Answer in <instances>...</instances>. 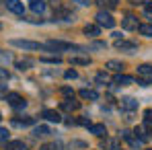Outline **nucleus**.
Listing matches in <instances>:
<instances>
[{"mask_svg": "<svg viewBox=\"0 0 152 150\" xmlns=\"http://www.w3.org/2000/svg\"><path fill=\"white\" fill-rule=\"evenodd\" d=\"M119 107L126 109V111H134V109H138V101L132 99V97H124V99L119 101Z\"/></svg>", "mask_w": 152, "mask_h": 150, "instance_id": "7", "label": "nucleus"}, {"mask_svg": "<svg viewBox=\"0 0 152 150\" xmlns=\"http://www.w3.org/2000/svg\"><path fill=\"white\" fill-rule=\"evenodd\" d=\"M29 66H31V62H17V68L19 70H27Z\"/></svg>", "mask_w": 152, "mask_h": 150, "instance_id": "34", "label": "nucleus"}, {"mask_svg": "<svg viewBox=\"0 0 152 150\" xmlns=\"http://www.w3.org/2000/svg\"><path fill=\"white\" fill-rule=\"evenodd\" d=\"M76 2H78V4H82V6H86V4H88V0H76Z\"/></svg>", "mask_w": 152, "mask_h": 150, "instance_id": "36", "label": "nucleus"}, {"mask_svg": "<svg viewBox=\"0 0 152 150\" xmlns=\"http://www.w3.org/2000/svg\"><path fill=\"white\" fill-rule=\"evenodd\" d=\"M97 2L101 4L103 8H109V10H111V8H117V2H119V0H97Z\"/></svg>", "mask_w": 152, "mask_h": 150, "instance_id": "22", "label": "nucleus"}, {"mask_svg": "<svg viewBox=\"0 0 152 150\" xmlns=\"http://www.w3.org/2000/svg\"><path fill=\"white\" fill-rule=\"evenodd\" d=\"M142 127L152 134V111H146V113H144V125H142Z\"/></svg>", "mask_w": 152, "mask_h": 150, "instance_id": "20", "label": "nucleus"}, {"mask_svg": "<svg viewBox=\"0 0 152 150\" xmlns=\"http://www.w3.org/2000/svg\"><path fill=\"white\" fill-rule=\"evenodd\" d=\"M107 68L113 70V72H121V70H124V64L117 62V60H109V62H107Z\"/></svg>", "mask_w": 152, "mask_h": 150, "instance_id": "19", "label": "nucleus"}, {"mask_svg": "<svg viewBox=\"0 0 152 150\" xmlns=\"http://www.w3.org/2000/svg\"><path fill=\"white\" fill-rule=\"evenodd\" d=\"M0 119H2V115H0Z\"/></svg>", "mask_w": 152, "mask_h": 150, "instance_id": "37", "label": "nucleus"}, {"mask_svg": "<svg viewBox=\"0 0 152 150\" xmlns=\"http://www.w3.org/2000/svg\"><path fill=\"white\" fill-rule=\"evenodd\" d=\"M115 48L119 51H136L138 50V43L136 41H126V39H117L115 41Z\"/></svg>", "mask_w": 152, "mask_h": 150, "instance_id": "5", "label": "nucleus"}, {"mask_svg": "<svg viewBox=\"0 0 152 150\" xmlns=\"http://www.w3.org/2000/svg\"><path fill=\"white\" fill-rule=\"evenodd\" d=\"M62 109H64V111H74V109H78V101L66 99L64 103H62Z\"/></svg>", "mask_w": 152, "mask_h": 150, "instance_id": "18", "label": "nucleus"}, {"mask_svg": "<svg viewBox=\"0 0 152 150\" xmlns=\"http://www.w3.org/2000/svg\"><path fill=\"white\" fill-rule=\"evenodd\" d=\"M15 125H31L33 124V117H25V119H15Z\"/></svg>", "mask_w": 152, "mask_h": 150, "instance_id": "27", "label": "nucleus"}, {"mask_svg": "<svg viewBox=\"0 0 152 150\" xmlns=\"http://www.w3.org/2000/svg\"><path fill=\"white\" fill-rule=\"evenodd\" d=\"M6 142H8V130L0 127V144H6Z\"/></svg>", "mask_w": 152, "mask_h": 150, "instance_id": "26", "label": "nucleus"}, {"mask_svg": "<svg viewBox=\"0 0 152 150\" xmlns=\"http://www.w3.org/2000/svg\"><path fill=\"white\" fill-rule=\"evenodd\" d=\"M41 62H45V64H60L62 58H58V56H50V58H41Z\"/></svg>", "mask_w": 152, "mask_h": 150, "instance_id": "25", "label": "nucleus"}, {"mask_svg": "<svg viewBox=\"0 0 152 150\" xmlns=\"http://www.w3.org/2000/svg\"><path fill=\"white\" fill-rule=\"evenodd\" d=\"M10 45L21 48V50H43L45 45L37 43V41H27V39H10Z\"/></svg>", "mask_w": 152, "mask_h": 150, "instance_id": "2", "label": "nucleus"}, {"mask_svg": "<svg viewBox=\"0 0 152 150\" xmlns=\"http://www.w3.org/2000/svg\"><path fill=\"white\" fill-rule=\"evenodd\" d=\"M138 31H140L142 35H146V37H152V25H150V23L140 25V27H138Z\"/></svg>", "mask_w": 152, "mask_h": 150, "instance_id": "23", "label": "nucleus"}, {"mask_svg": "<svg viewBox=\"0 0 152 150\" xmlns=\"http://www.w3.org/2000/svg\"><path fill=\"white\" fill-rule=\"evenodd\" d=\"M29 6H31L33 12H43V10H45V2H43V0H31Z\"/></svg>", "mask_w": 152, "mask_h": 150, "instance_id": "15", "label": "nucleus"}, {"mask_svg": "<svg viewBox=\"0 0 152 150\" xmlns=\"http://www.w3.org/2000/svg\"><path fill=\"white\" fill-rule=\"evenodd\" d=\"M66 78H68V80H74V78H78V72H76V70H66Z\"/></svg>", "mask_w": 152, "mask_h": 150, "instance_id": "31", "label": "nucleus"}, {"mask_svg": "<svg viewBox=\"0 0 152 150\" xmlns=\"http://www.w3.org/2000/svg\"><path fill=\"white\" fill-rule=\"evenodd\" d=\"M62 93H64V95H66L68 99H74V91H72V89H68V86H64V89H62Z\"/></svg>", "mask_w": 152, "mask_h": 150, "instance_id": "33", "label": "nucleus"}, {"mask_svg": "<svg viewBox=\"0 0 152 150\" xmlns=\"http://www.w3.org/2000/svg\"><path fill=\"white\" fill-rule=\"evenodd\" d=\"M99 33H101V27L99 25H86L84 27V35L86 37H97Z\"/></svg>", "mask_w": 152, "mask_h": 150, "instance_id": "13", "label": "nucleus"}, {"mask_svg": "<svg viewBox=\"0 0 152 150\" xmlns=\"http://www.w3.org/2000/svg\"><path fill=\"white\" fill-rule=\"evenodd\" d=\"M6 8H8L10 12H15V15H21V17H23V12H25V6H23L21 0H6Z\"/></svg>", "mask_w": 152, "mask_h": 150, "instance_id": "6", "label": "nucleus"}, {"mask_svg": "<svg viewBox=\"0 0 152 150\" xmlns=\"http://www.w3.org/2000/svg\"><path fill=\"white\" fill-rule=\"evenodd\" d=\"M136 138H140V142H146V140H148L146 130H144V127H138V130H136Z\"/></svg>", "mask_w": 152, "mask_h": 150, "instance_id": "24", "label": "nucleus"}, {"mask_svg": "<svg viewBox=\"0 0 152 150\" xmlns=\"http://www.w3.org/2000/svg\"><path fill=\"white\" fill-rule=\"evenodd\" d=\"M45 48L48 50H53V51H66V50H86V48H82V45H76V43H68V41H56V39H51L45 43Z\"/></svg>", "mask_w": 152, "mask_h": 150, "instance_id": "1", "label": "nucleus"}, {"mask_svg": "<svg viewBox=\"0 0 152 150\" xmlns=\"http://www.w3.org/2000/svg\"><path fill=\"white\" fill-rule=\"evenodd\" d=\"M6 150H27V144L21 140H12V142H6Z\"/></svg>", "mask_w": 152, "mask_h": 150, "instance_id": "12", "label": "nucleus"}, {"mask_svg": "<svg viewBox=\"0 0 152 150\" xmlns=\"http://www.w3.org/2000/svg\"><path fill=\"white\" fill-rule=\"evenodd\" d=\"M121 27H124L126 31H132V29H138L140 25H138V19H136L134 15H127L126 19L121 21Z\"/></svg>", "mask_w": 152, "mask_h": 150, "instance_id": "8", "label": "nucleus"}, {"mask_svg": "<svg viewBox=\"0 0 152 150\" xmlns=\"http://www.w3.org/2000/svg\"><path fill=\"white\" fill-rule=\"evenodd\" d=\"M60 148V144H56V142H51V144H43L41 150H58Z\"/></svg>", "mask_w": 152, "mask_h": 150, "instance_id": "32", "label": "nucleus"}, {"mask_svg": "<svg viewBox=\"0 0 152 150\" xmlns=\"http://www.w3.org/2000/svg\"><path fill=\"white\" fill-rule=\"evenodd\" d=\"M138 74H140V76H150V78H152V66H150V64H142V66H138Z\"/></svg>", "mask_w": 152, "mask_h": 150, "instance_id": "21", "label": "nucleus"}, {"mask_svg": "<svg viewBox=\"0 0 152 150\" xmlns=\"http://www.w3.org/2000/svg\"><path fill=\"white\" fill-rule=\"evenodd\" d=\"M95 19H97V25H99V27H105V29H111V27L115 25L113 17H111L109 12H105V10H99Z\"/></svg>", "mask_w": 152, "mask_h": 150, "instance_id": "3", "label": "nucleus"}, {"mask_svg": "<svg viewBox=\"0 0 152 150\" xmlns=\"http://www.w3.org/2000/svg\"><path fill=\"white\" fill-rule=\"evenodd\" d=\"M113 82L119 84V86H127V84H134V78L127 76V74H117L115 78H113Z\"/></svg>", "mask_w": 152, "mask_h": 150, "instance_id": "10", "label": "nucleus"}, {"mask_svg": "<svg viewBox=\"0 0 152 150\" xmlns=\"http://www.w3.org/2000/svg\"><path fill=\"white\" fill-rule=\"evenodd\" d=\"M6 101H8V105L15 107V109H23L27 105V101L23 99L21 95H17V93H8V95H6Z\"/></svg>", "mask_w": 152, "mask_h": 150, "instance_id": "4", "label": "nucleus"}, {"mask_svg": "<svg viewBox=\"0 0 152 150\" xmlns=\"http://www.w3.org/2000/svg\"><path fill=\"white\" fill-rule=\"evenodd\" d=\"M70 64H72V66H88L91 60H88V58H80V56H72V58H70Z\"/></svg>", "mask_w": 152, "mask_h": 150, "instance_id": "14", "label": "nucleus"}, {"mask_svg": "<svg viewBox=\"0 0 152 150\" xmlns=\"http://www.w3.org/2000/svg\"><path fill=\"white\" fill-rule=\"evenodd\" d=\"M50 127L48 125H37L35 130H33V136H37V138H43V136H50Z\"/></svg>", "mask_w": 152, "mask_h": 150, "instance_id": "16", "label": "nucleus"}, {"mask_svg": "<svg viewBox=\"0 0 152 150\" xmlns=\"http://www.w3.org/2000/svg\"><path fill=\"white\" fill-rule=\"evenodd\" d=\"M43 117H45L48 121H56V124L62 121V115H60V111H56V109H45V111H43Z\"/></svg>", "mask_w": 152, "mask_h": 150, "instance_id": "9", "label": "nucleus"}, {"mask_svg": "<svg viewBox=\"0 0 152 150\" xmlns=\"http://www.w3.org/2000/svg\"><path fill=\"white\" fill-rule=\"evenodd\" d=\"M6 95H8V93H6V89H4V86H0V97H4V99H6Z\"/></svg>", "mask_w": 152, "mask_h": 150, "instance_id": "35", "label": "nucleus"}, {"mask_svg": "<svg viewBox=\"0 0 152 150\" xmlns=\"http://www.w3.org/2000/svg\"><path fill=\"white\" fill-rule=\"evenodd\" d=\"M97 82H109V74L107 72H99L97 74Z\"/></svg>", "mask_w": 152, "mask_h": 150, "instance_id": "30", "label": "nucleus"}, {"mask_svg": "<svg viewBox=\"0 0 152 150\" xmlns=\"http://www.w3.org/2000/svg\"><path fill=\"white\" fill-rule=\"evenodd\" d=\"M78 95H80L82 99H86V101H97V99H99V93L93 91V89H82Z\"/></svg>", "mask_w": 152, "mask_h": 150, "instance_id": "11", "label": "nucleus"}, {"mask_svg": "<svg viewBox=\"0 0 152 150\" xmlns=\"http://www.w3.org/2000/svg\"><path fill=\"white\" fill-rule=\"evenodd\" d=\"M10 78V74H8V70L6 68H0V82H6Z\"/></svg>", "mask_w": 152, "mask_h": 150, "instance_id": "28", "label": "nucleus"}, {"mask_svg": "<svg viewBox=\"0 0 152 150\" xmlns=\"http://www.w3.org/2000/svg\"><path fill=\"white\" fill-rule=\"evenodd\" d=\"M144 15H146L148 19H152V2H146V4H144Z\"/></svg>", "mask_w": 152, "mask_h": 150, "instance_id": "29", "label": "nucleus"}, {"mask_svg": "<svg viewBox=\"0 0 152 150\" xmlns=\"http://www.w3.org/2000/svg\"><path fill=\"white\" fill-rule=\"evenodd\" d=\"M91 134H95V136H107V130H105V125L103 124H95V125H91Z\"/></svg>", "mask_w": 152, "mask_h": 150, "instance_id": "17", "label": "nucleus"}]
</instances>
